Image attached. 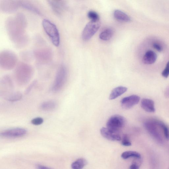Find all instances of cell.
Returning <instances> with one entry per match:
<instances>
[{
  "label": "cell",
  "mask_w": 169,
  "mask_h": 169,
  "mask_svg": "<svg viewBox=\"0 0 169 169\" xmlns=\"http://www.w3.org/2000/svg\"><path fill=\"white\" fill-rule=\"evenodd\" d=\"M113 34V30L111 28H108L104 30L100 33L99 37L102 40L108 41L110 40Z\"/></svg>",
  "instance_id": "21"
},
{
  "label": "cell",
  "mask_w": 169,
  "mask_h": 169,
  "mask_svg": "<svg viewBox=\"0 0 169 169\" xmlns=\"http://www.w3.org/2000/svg\"><path fill=\"white\" fill-rule=\"evenodd\" d=\"M122 144L125 146H129L132 145L131 142L129 140L127 135H124L122 141Z\"/></svg>",
  "instance_id": "27"
},
{
  "label": "cell",
  "mask_w": 169,
  "mask_h": 169,
  "mask_svg": "<svg viewBox=\"0 0 169 169\" xmlns=\"http://www.w3.org/2000/svg\"><path fill=\"white\" fill-rule=\"evenodd\" d=\"M88 163L87 161L84 158H81L78 159L73 162L71 165L73 169H81L83 168Z\"/></svg>",
  "instance_id": "22"
},
{
  "label": "cell",
  "mask_w": 169,
  "mask_h": 169,
  "mask_svg": "<svg viewBox=\"0 0 169 169\" xmlns=\"http://www.w3.org/2000/svg\"><path fill=\"white\" fill-rule=\"evenodd\" d=\"M34 74L33 69L29 64L23 62L19 63L16 67L14 77L17 85L23 86L31 81Z\"/></svg>",
  "instance_id": "2"
},
{
  "label": "cell",
  "mask_w": 169,
  "mask_h": 169,
  "mask_svg": "<svg viewBox=\"0 0 169 169\" xmlns=\"http://www.w3.org/2000/svg\"><path fill=\"white\" fill-rule=\"evenodd\" d=\"M42 24L43 29L52 43L55 46L59 47L60 43V37L57 27L48 20L44 19Z\"/></svg>",
  "instance_id": "4"
},
{
  "label": "cell",
  "mask_w": 169,
  "mask_h": 169,
  "mask_svg": "<svg viewBox=\"0 0 169 169\" xmlns=\"http://www.w3.org/2000/svg\"><path fill=\"white\" fill-rule=\"evenodd\" d=\"M101 27L99 21H90L86 25L82 33V38L85 41L89 40L98 31Z\"/></svg>",
  "instance_id": "9"
},
{
  "label": "cell",
  "mask_w": 169,
  "mask_h": 169,
  "mask_svg": "<svg viewBox=\"0 0 169 169\" xmlns=\"http://www.w3.org/2000/svg\"><path fill=\"white\" fill-rule=\"evenodd\" d=\"M57 106V103L54 101H49L45 102L41 104L40 108L44 111H49L55 109Z\"/></svg>",
  "instance_id": "20"
},
{
  "label": "cell",
  "mask_w": 169,
  "mask_h": 169,
  "mask_svg": "<svg viewBox=\"0 0 169 169\" xmlns=\"http://www.w3.org/2000/svg\"><path fill=\"white\" fill-rule=\"evenodd\" d=\"M88 18L90 20V21H99V16L96 12L93 11H89L88 13Z\"/></svg>",
  "instance_id": "26"
},
{
  "label": "cell",
  "mask_w": 169,
  "mask_h": 169,
  "mask_svg": "<svg viewBox=\"0 0 169 169\" xmlns=\"http://www.w3.org/2000/svg\"><path fill=\"white\" fill-rule=\"evenodd\" d=\"M140 164L137 162H133L132 165L130 167V168L131 169H137L140 168Z\"/></svg>",
  "instance_id": "32"
},
{
  "label": "cell",
  "mask_w": 169,
  "mask_h": 169,
  "mask_svg": "<svg viewBox=\"0 0 169 169\" xmlns=\"http://www.w3.org/2000/svg\"><path fill=\"white\" fill-rule=\"evenodd\" d=\"M165 94L166 97L169 98V86L166 89Z\"/></svg>",
  "instance_id": "34"
},
{
  "label": "cell",
  "mask_w": 169,
  "mask_h": 169,
  "mask_svg": "<svg viewBox=\"0 0 169 169\" xmlns=\"http://www.w3.org/2000/svg\"><path fill=\"white\" fill-rule=\"evenodd\" d=\"M154 48L158 52H161L163 51V48L161 44L157 43H155L153 44Z\"/></svg>",
  "instance_id": "31"
},
{
  "label": "cell",
  "mask_w": 169,
  "mask_h": 169,
  "mask_svg": "<svg viewBox=\"0 0 169 169\" xmlns=\"http://www.w3.org/2000/svg\"><path fill=\"white\" fill-rule=\"evenodd\" d=\"M113 15L114 18L119 21L125 22H129L131 21L130 17L122 11L115 10Z\"/></svg>",
  "instance_id": "19"
},
{
  "label": "cell",
  "mask_w": 169,
  "mask_h": 169,
  "mask_svg": "<svg viewBox=\"0 0 169 169\" xmlns=\"http://www.w3.org/2000/svg\"><path fill=\"white\" fill-rule=\"evenodd\" d=\"M121 157L123 159H126L130 158L136 159H141V155L136 152L133 151H125L121 155Z\"/></svg>",
  "instance_id": "23"
},
{
  "label": "cell",
  "mask_w": 169,
  "mask_h": 169,
  "mask_svg": "<svg viewBox=\"0 0 169 169\" xmlns=\"http://www.w3.org/2000/svg\"><path fill=\"white\" fill-rule=\"evenodd\" d=\"M156 123L158 126L162 128L164 136L167 140H169V128L165 124L157 120H155Z\"/></svg>",
  "instance_id": "25"
},
{
  "label": "cell",
  "mask_w": 169,
  "mask_h": 169,
  "mask_svg": "<svg viewBox=\"0 0 169 169\" xmlns=\"http://www.w3.org/2000/svg\"><path fill=\"white\" fill-rule=\"evenodd\" d=\"M144 125L147 131L156 140L160 143L163 142L162 137L158 131L155 120L146 121Z\"/></svg>",
  "instance_id": "10"
},
{
  "label": "cell",
  "mask_w": 169,
  "mask_h": 169,
  "mask_svg": "<svg viewBox=\"0 0 169 169\" xmlns=\"http://www.w3.org/2000/svg\"><path fill=\"white\" fill-rule=\"evenodd\" d=\"M14 84L11 77L9 75L3 76L0 80L1 94L4 98L15 92Z\"/></svg>",
  "instance_id": "7"
},
{
  "label": "cell",
  "mask_w": 169,
  "mask_h": 169,
  "mask_svg": "<svg viewBox=\"0 0 169 169\" xmlns=\"http://www.w3.org/2000/svg\"><path fill=\"white\" fill-rule=\"evenodd\" d=\"M22 97V94L20 92L18 91H15L5 99L8 101L14 102L20 100Z\"/></svg>",
  "instance_id": "24"
},
{
  "label": "cell",
  "mask_w": 169,
  "mask_h": 169,
  "mask_svg": "<svg viewBox=\"0 0 169 169\" xmlns=\"http://www.w3.org/2000/svg\"><path fill=\"white\" fill-rule=\"evenodd\" d=\"M44 120L41 117H37L33 119L31 121L32 123L34 125H38L42 124Z\"/></svg>",
  "instance_id": "28"
},
{
  "label": "cell",
  "mask_w": 169,
  "mask_h": 169,
  "mask_svg": "<svg viewBox=\"0 0 169 169\" xmlns=\"http://www.w3.org/2000/svg\"><path fill=\"white\" fill-rule=\"evenodd\" d=\"M34 57L37 61L42 64L49 63L53 59V51L48 47L39 48L33 52Z\"/></svg>",
  "instance_id": "6"
},
{
  "label": "cell",
  "mask_w": 169,
  "mask_h": 169,
  "mask_svg": "<svg viewBox=\"0 0 169 169\" xmlns=\"http://www.w3.org/2000/svg\"><path fill=\"white\" fill-rule=\"evenodd\" d=\"M27 133L23 128H16L7 130L1 133V136L7 138H17L22 137Z\"/></svg>",
  "instance_id": "13"
},
{
  "label": "cell",
  "mask_w": 169,
  "mask_h": 169,
  "mask_svg": "<svg viewBox=\"0 0 169 169\" xmlns=\"http://www.w3.org/2000/svg\"><path fill=\"white\" fill-rule=\"evenodd\" d=\"M1 7L4 12H14L21 7V0H2Z\"/></svg>",
  "instance_id": "11"
},
{
  "label": "cell",
  "mask_w": 169,
  "mask_h": 169,
  "mask_svg": "<svg viewBox=\"0 0 169 169\" xmlns=\"http://www.w3.org/2000/svg\"><path fill=\"white\" fill-rule=\"evenodd\" d=\"M141 106L147 112H154L155 111L154 102L151 99H143L141 101Z\"/></svg>",
  "instance_id": "16"
},
{
  "label": "cell",
  "mask_w": 169,
  "mask_h": 169,
  "mask_svg": "<svg viewBox=\"0 0 169 169\" xmlns=\"http://www.w3.org/2000/svg\"><path fill=\"white\" fill-rule=\"evenodd\" d=\"M36 167L37 168L41 169H47L51 168L50 167H48L40 165V164H38V165H37L36 166Z\"/></svg>",
  "instance_id": "33"
},
{
  "label": "cell",
  "mask_w": 169,
  "mask_h": 169,
  "mask_svg": "<svg viewBox=\"0 0 169 169\" xmlns=\"http://www.w3.org/2000/svg\"><path fill=\"white\" fill-rule=\"evenodd\" d=\"M127 121L124 117L119 115L112 116L108 120L107 128L110 130L119 133L120 130L125 126Z\"/></svg>",
  "instance_id": "8"
},
{
  "label": "cell",
  "mask_w": 169,
  "mask_h": 169,
  "mask_svg": "<svg viewBox=\"0 0 169 169\" xmlns=\"http://www.w3.org/2000/svg\"><path fill=\"white\" fill-rule=\"evenodd\" d=\"M67 77V68L63 64L59 67L51 88L52 91L58 92L63 88L65 85Z\"/></svg>",
  "instance_id": "5"
},
{
  "label": "cell",
  "mask_w": 169,
  "mask_h": 169,
  "mask_svg": "<svg viewBox=\"0 0 169 169\" xmlns=\"http://www.w3.org/2000/svg\"><path fill=\"white\" fill-rule=\"evenodd\" d=\"M26 27V20L22 14H19L10 17L6 21V28L9 37L18 48L25 46L28 43Z\"/></svg>",
  "instance_id": "1"
},
{
  "label": "cell",
  "mask_w": 169,
  "mask_h": 169,
  "mask_svg": "<svg viewBox=\"0 0 169 169\" xmlns=\"http://www.w3.org/2000/svg\"><path fill=\"white\" fill-rule=\"evenodd\" d=\"M140 98L136 95L125 97L121 101V106L125 109H129L137 105L140 102Z\"/></svg>",
  "instance_id": "12"
},
{
  "label": "cell",
  "mask_w": 169,
  "mask_h": 169,
  "mask_svg": "<svg viewBox=\"0 0 169 169\" xmlns=\"http://www.w3.org/2000/svg\"><path fill=\"white\" fill-rule=\"evenodd\" d=\"M36 83L37 81L36 80H34L33 82L29 86L26 90L25 91V94H28L31 92V91L34 87V86L36 85Z\"/></svg>",
  "instance_id": "30"
},
{
  "label": "cell",
  "mask_w": 169,
  "mask_h": 169,
  "mask_svg": "<svg viewBox=\"0 0 169 169\" xmlns=\"http://www.w3.org/2000/svg\"><path fill=\"white\" fill-rule=\"evenodd\" d=\"M162 75L166 78H167L169 76V61L167 63L165 69L162 72Z\"/></svg>",
  "instance_id": "29"
},
{
  "label": "cell",
  "mask_w": 169,
  "mask_h": 169,
  "mask_svg": "<svg viewBox=\"0 0 169 169\" xmlns=\"http://www.w3.org/2000/svg\"><path fill=\"white\" fill-rule=\"evenodd\" d=\"M157 58V56L153 51H147L143 58V62L146 64H151L154 63Z\"/></svg>",
  "instance_id": "17"
},
{
  "label": "cell",
  "mask_w": 169,
  "mask_h": 169,
  "mask_svg": "<svg viewBox=\"0 0 169 169\" xmlns=\"http://www.w3.org/2000/svg\"><path fill=\"white\" fill-rule=\"evenodd\" d=\"M102 135L106 139L112 141H119L121 138L119 134L110 130L107 128L103 127L101 129Z\"/></svg>",
  "instance_id": "15"
},
{
  "label": "cell",
  "mask_w": 169,
  "mask_h": 169,
  "mask_svg": "<svg viewBox=\"0 0 169 169\" xmlns=\"http://www.w3.org/2000/svg\"><path fill=\"white\" fill-rule=\"evenodd\" d=\"M18 59L12 51L5 50L0 53V67L4 70L10 71L16 66Z\"/></svg>",
  "instance_id": "3"
},
{
  "label": "cell",
  "mask_w": 169,
  "mask_h": 169,
  "mask_svg": "<svg viewBox=\"0 0 169 169\" xmlns=\"http://www.w3.org/2000/svg\"><path fill=\"white\" fill-rule=\"evenodd\" d=\"M52 9L56 14L60 15L65 9L66 0H47Z\"/></svg>",
  "instance_id": "14"
},
{
  "label": "cell",
  "mask_w": 169,
  "mask_h": 169,
  "mask_svg": "<svg viewBox=\"0 0 169 169\" xmlns=\"http://www.w3.org/2000/svg\"><path fill=\"white\" fill-rule=\"evenodd\" d=\"M128 88L123 86H119L113 90L109 96L110 100H113L127 91Z\"/></svg>",
  "instance_id": "18"
}]
</instances>
